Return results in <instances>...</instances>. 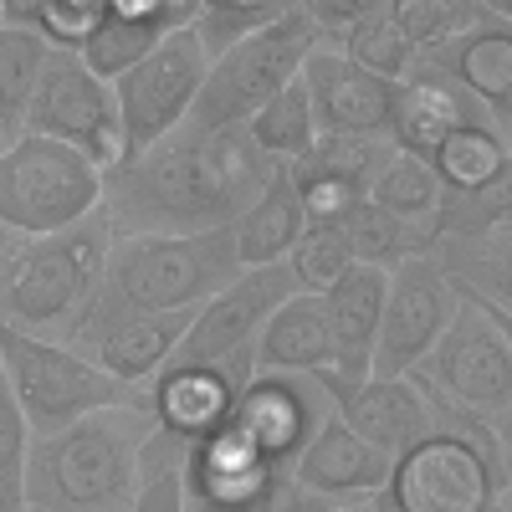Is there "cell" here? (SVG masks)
<instances>
[{
    "mask_svg": "<svg viewBox=\"0 0 512 512\" xmlns=\"http://www.w3.org/2000/svg\"><path fill=\"white\" fill-rule=\"evenodd\" d=\"M272 169L246 128H190L180 123L159 144L128 154L103 175L98 216L108 236H185L231 226L262 195Z\"/></svg>",
    "mask_w": 512,
    "mask_h": 512,
    "instance_id": "obj_1",
    "label": "cell"
},
{
    "mask_svg": "<svg viewBox=\"0 0 512 512\" xmlns=\"http://www.w3.org/2000/svg\"><path fill=\"white\" fill-rule=\"evenodd\" d=\"M149 436L154 415L144 400L93 410L52 436H31L26 502L36 512H128Z\"/></svg>",
    "mask_w": 512,
    "mask_h": 512,
    "instance_id": "obj_2",
    "label": "cell"
},
{
    "mask_svg": "<svg viewBox=\"0 0 512 512\" xmlns=\"http://www.w3.org/2000/svg\"><path fill=\"white\" fill-rule=\"evenodd\" d=\"M241 272L236 231H185V236H113L103 256V282L88 308L108 313H195Z\"/></svg>",
    "mask_w": 512,
    "mask_h": 512,
    "instance_id": "obj_3",
    "label": "cell"
},
{
    "mask_svg": "<svg viewBox=\"0 0 512 512\" xmlns=\"http://www.w3.org/2000/svg\"><path fill=\"white\" fill-rule=\"evenodd\" d=\"M108 241L113 236L103 216L21 241L11 267L0 272V328H21L31 338H57L62 344L103 282Z\"/></svg>",
    "mask_w": 512,
    "mask_h": 512,
    "instance_id": "obj_4",
    "label": "cell"
},
{
    "mask_svg": "<svg viewBox=\"0 0 512 512\" xmlns=\"http://www.w3.org/2000/svg\"><path fill=\"white\" fill-rule=\"evenodd\" d=\"M103 169L47 134H16L0 144V226L16 236H52L98 216Z\"/></svg>",
    "mask_w": 512,
    "mask_h": 512,
    "instance_id": "obj_5",
    "label": "cell"
},
{
    "mask_svg": "<svg viewBox=\"0 0 512 512\" xmlns=\"http://www.w3.org/2000/svg\"><path fill=\"white\" fill-rule=\"evenodd\" d=\"M323 41V31L303 11H282L277 21L256 26L251 36L231 41L210 57L205 82L190 103V128H241L267 98H277L287 82L303 72V57Z\"/></svg>",
    "mask_w": 512,
    "mask_h": 512,
    "instance_id": "obj_6",
    "label": "cell"
},
{
    "mask_svg": "<svg viewBox=\"0 0 512 512\" xmlns=\"http://www.w3.org/2000/svg\"><path fill=\"white\" fill-rule=\"evenodd\" d=\"M0 369L11 379V395H16L26 425H31V436H52V431H67L72 420L93 415V410L144 400V390L113 379L108 369H98L72 344L31 338L21 328H0Z\"/></svg>",
    "mask_w": 512,
    "mask_h": 512,
    "instance_id": "obj_7",
    "label": "cell"
},
{
    "mask_svg": "<svg viewBox=\"0 0 512 512\" xmlns=\"http://www.w3.org/2000/svg\"><path fill=\"white\" fill-rule=\"evenodd\" d=\"M410 379L425 400L512 425V318H497L461 297L451 328L410 369Z\"/></svg>",
    "mask_w": 512,
    "mask_h": 512,
    "instance_id": "obj_8",
    "label": "cell"
},
{
    "mask_svg": "<svg viewBox=\"0 0 512 512\" xmlns=\"http://www.w3.org/2000/svg\"><path fill=\"white\" fill-rule=\"evenodd\" d=\"M185 512H344L338 502L297 487L287 466L267 461L236 425H216L185 446Z\"/></svg>",
    "mask_w": 512,
    "mask_h": 512,
    "instance_id": "obj_9",
    "label": "cell"
},
{
    "mask_svg": "<svg viewBox=\"0 0 512 512\" xmlns=\"http://www.w3.org/2000/svg\"><path fill=\"white\" fill-rule=\"evenodd\" d=\"M502 497H512V466L446 425L405 446L379 492L390 512H492Z\"/></svg>",
    "mask_w": 512,
    "mask_h": 512,
    "instance_id": "obj_10",
    "label": "cell"
},
{
    "mask_svg": "<svg viewBox=\"0 0 512 512\" xmlns=\"http://www.w3.org/2000/svg\"><path fill=\"white\" fill-rule=\"evenodd\" d=\"M21 134L62 139V144L88 154L103 175L128 159L113 82L98 77L72 47H52L47 52V67H41V82H36V98H31V113H26Z\"/></svg>",
    "mask_w": 512,
    "mask_h": 512,
    "instance_id": "obj_11",
    "label": "cell"
},
{
    "mask_svg": "<svg viewBox=\"0 0 512 512\" xmlns=\"http://www.w3.org/2000/svg\"><path fill=\"white\" fill-rule=\"evenodd\" d=\"M205 67H210L205 41L195 36V26H180V31H169L149 57H139L123 77H113L128 154L159 144L164 134H175L190 118V103L205 82Z\"/></svg>",
    "mask_w": 512,
    "mask_h": 512,
    "instance_id": "obj_12",
    "label": "cell"
},
{
    "mask_svg": "<svg viewBox=\"0 0 512 512\" xmlns=\"http://www.w3.org/2000/svg\"><path fill=\"white\" fill-rule=\"evenodd\" d=\"M297 292L287 262L272 267H241L216 297H205L195 308L190 328L180 333L169 364H231V359H251L256 333L262 323Z\"/></svg>",
    "mask_w": 512,
    "mask_h": 512,
    "instance_id": "obj_13",
    "label": "cell"
},
{
    "mask_svg": "<svg viewBox=\"0 0 512 512\" xmlns=\"http://www.w3.org/2000/svg\"><path fill=\"white\" fill-rule=\"evenodd\" d=\"M456 287L431 256H405L400 267H390V287H384V318L374 338L369 374L379 379H405L425 354L436 349V338L456 318Z\"/></svg>",
    "mask_w": 512,
    "mask_h": 512,
    "instance_id": "obj_14",
    "label": "cell"
},
{
    "mask_svg": "<svg viewBox=\"0 0 512 512\" xmlns=\"http://www.w3.org/2000/svg\"><path fill=\"white\" fill-rule=\"evenodd\" d=\"M333 415L328 390L318 374H262L256 369L231 405V425L277 466H292V456L313 441V431Z\"/></svg>",
    "mask_w": 512,
    "mask_h": 512,
    "instance_id": "obj_15",
    "label": "cell"
},
{
    "mask_svg": "<svg viewBox=\"0 0 512 512\" xmlns=\"http://www.w3.org/2000/svg\"><path fill=\"white\" fill-rule=\"evenodd\" d=\"M297 82L308 88L318 134H359V139H390V118H395V98L400 82L379 77L359 62H349L333 41H318V47L303 57V72Z\"/></svg>",
    "mask_w": 512,
    "mask_h": 512,
    "instance_id": "obj_16",
    "label": "cell"
},
{
    "mask_svg": "<svg viewBox=\"0 0 512 512\" xmlns=\"http://www.w3.org/2000/svg\"><path fill=\"white\" fill-rule=\"evenodd\" d=\"M190 318L195 313H108V308H88L62 344L88 354L113 379L144 390V384L169 364V354H175Z\"/></svg>",
    "mask_w": 512,
    "mask_h": 512,
    "instance_id": "obj_17",
    "label": "cell"
},
{
    "mask_svg": "<svg viewBox=\"0 0 512 512\" xmlns=\"http://www.w3.org/2000/svg\"><path fill=\"white\" fill-rule=\"evenodd\" d=\"M415 72L446 77L472 98L502 134H512V21H472L466 31L415 52Z\"/></svg>",
    "mask_w": 512,
    "mask_h": 512,
    "instance_id": "obj_18",
    "label": "cell"
},
{
    "mask_svg": "<svg viewBox=\"0 0 512 512\" xmlns=\"http://www.w3.org/2000/svg\"><path fill=\"white\" fill-rule=\"evenodd\" d=\"M318 384L328 390V405L333 415L349 425V431L359 441H369L374 451L384 456H400L405 446H415L425 431H436V420H431V405H425V395L415 390V379H344V374H333L323 369Z\"/></svg>",
    "mask_w": 512,
    "mask_h": 512,
    "instance_id": "obj_19",
    "label": "cell"
},
{
    "mask_svg": "<svg viewBox=\"0 0 512 512\" xmlns=\"http://www.w3.org/2000/svg\"><path fill=\"white\" fill-rule=\"evenodd\" d=\"M251 374H256L251 359H231V364H164L144 384V405H149L159 431L180 436L190 446V441L210 436L216 425L231 420V405H236L241 384Z\"/></svg>",
    "mask_w": 512,
    "mask_h": 512,
    "instance_id": "obj_20",
    "label": "cell"
},
{
    "mask_svg": "<svg viewBox=\"0 0 512 512\" xmlns=\"http://www.w3.org/2000/svg\"><path fill=\"white\" fill-rule=\"evenodd\" d=\"M390 461L395 456L374 451L338 415H328L313 431V441L292 456L287 472H292L297 487H308V492H318V497H328L338 507H359V502L384 492V482H390Z\"/></svg>",
    "mask_w": 512,
    "mask_h": 512,
    "instance_id": "obj_21",
    "label": "cell"
},
{
    "mask_svg": "<svg viewBox=\"0 0 512 512\" xmlns=\"http://www.w3.org/2000/svg\"><path fill=\"white\" fill-rule=\"evenodd\" d=\"M425 256L446 272L456 297L497 318H512V221H497L472 236H436Z\"/></svg>",
    "mask_w": 512,
    "mask_h": 512,
    "instance_id": "obj_22",
    "label": "cell"
},
{
    "mask_svg": "<svg viewBox=\"0 0 512 512\" xmlns=\"http://www.w3.org/2000/svg\"><path fill=\"white\" fill-rule=\"evenodd\" d=\"M384 287H390V272L354 262L328 292H318L323 313H328V338H333V374L369 379L374 338H379V318H384Z\"/></svg>",
    "mask_w": 512,
    "mask_h": 512,
    "instance_id": "obj_23",
    "label": "cell"
},
{
    "mask_svg": "<svg viewBox=\"0 0 512 512\" xmlns=\"http://www.w3.org/2000/svg\"><path fill=\"white\" fill-rule=\"evenodd\" d=\"M487 118L472 98H466L456 82L446 77H431V72H405L400 77V98H395V118H390V144L400 154H415V159H431V149L461 123H477ZM492 123V118H487Z\"/></svg>",
    "mask_w": 512,
    "mask_h": 512,
    "instance_id": "obj_24",
    "label": "cell"
},
{
    "mask_svg": "<svg viewBox=\"0 0 512 512\" xmlns=\"http://www.w3.org/2000/svg\"><path fill=\"white\" fill-rule=\"evenodd\" d=\"M251 364L262 374H323L333 369V338L318 292H292L256 333Z\"/></svg>",
    "mask_w": 512,
    "mask_h": 512,
    "instance_id": "obj_25",
    "label": "cell"
},
{
    "mask_svg": "<svg viewBox=\"0 0 512 512\" xmlns=\"http://www.w3.org/2000/svg\"><path fill=\"white\" fill-rule=\"evenodd\" d=\"M425 164L436 169L441 195H487V190L512 185V139L497 123L477 118V123L451 128Z\"/></svg>",
    "mask_w": 512,
    "mask_h": 512,
    "instance_id": "obj_26",
    "label": "cell"
},
{
    "mask_svg": "<svg viewBox=\"0 0 512 512\" xmlns=\"http://www.w3.org/2000/svg\"><path fill=\"white\" fill-rule=\"evenodd\" d=\"M308 216H303V200H297L292 190V175L287 164L272 169V180L262 185V195H256L241 216L231 221L236 231V256L241 267H272V262H287L292 241L303 236Z\"/></svg>",
    "mask_w": 512,
    "mask_h": 512,
    "instance_id": "obj_27",
    "label": "cell"
},
{
    "mask_svg": "<svg viewBox=\"0 0 512 512\" xmlns=\"http://www.w3.org/2000/svg\"><path fill=\"white\" fill-rule=\"evenodd\" d=\"M241 128H246V139L256 144V154H262L267 164H297V159H308L313 144H318V118H313L308 88L297 77L277 98H267L262 108H256Z\"/></svg>",
    "mask_w": 512,
    "mask_h": 512,
    "instance_id": "obj_28",
    "label": "cell"
},
{
    "mask_svg": "<svg viewBox=\"0 0 512 512\" xmlns=\"http://www.w3.org/2000/svg\"><path fill=\"white\" fill-rule=\"evenodd\" d=\"M47 52H52V41L41 31L0 21V134L6 139H16L26 128V113H31V98H36L41 67H47Z\"/></svg>",
    "mask_w": 512,
    "mask_h": 512,
    "instance_id": "obj_29",
    "label": "cell"
},
{
    "mask_svg": "<svg viewBox=\"0 0 512 512\" xmlns=\"http://www.w3.org/2000/svg\"><path fill=\"white\" fill-rule=\"evenodd\" d=\"M344 231H349V246H354V262L359 267H379L390 272L400 267L405 256H425L431 251V221H400V216H384L379 205L359 200L349 216H344Z\"/></svg>",
    "mask_w": 512,
    "mask_h": 512,
    "instance_id": "obj_30",
    "label": "cell"
},
{
    "mask_svg": "<svg viewBox=\"0 0 512 512\" xmlns=\"http://www.w3.org/2000/svg\"><path fill=\"white\" fill-rule=\"evenodd\" d=\"M369 205H379L384 216H400V221H431L436 216V205H441V180H436V169L415 159V154H390L384 159V169L374 175Z\"/></svg>",
    "mask_w": 512,
    "mask_h": 512,
    "instance_id": "obj_31",
    "label": "cell"
},
{
    "mask_svg": "<svg viewBox=\"0 0 512 512\" xmlns=\"http://www.w3.org/2000/svg\"><path fill=\"white\" fill-rule=\"evenodd\" d=\"M349 267H354V246H349L344 221H308L287 251V272L297 292H328Z\"/></svg>",
    "mask_w": 512,
    "mask_h": 512,
    "instance_id": "obj_32",
    "label": "cell"
},
{
    "mask_svg": "<svg viewBox=\"0 0 512 512\" xmlns=\"http://www.w3.org/2000/svg\"><path fill=\"white\" fill-rule=\"evenodd\" d=\"M0 16L11 26H31L52 47H82L103 16V0H0Z\"/></svg>",
    "mask_w": 512,
    "mask_h": 512,
    "instance_id": "obj_33",
    "label": "cell"
},
{
    "mask_svg": "<svg viewBox=\"0 0 512 512\" xmlns=\"http://www.w3.org/2000/svg\"><path fill=\"white\" fill-rule=\"evenodd\" d=\"M185 441L154 425V436L144 446V472L139 492L128 502V512H185Z\"/></svg>",
    "mask_w": 512,
    "mask_h": 512,
    "instance_id": "obj_34",
    "label": "cell"
},
{
    "mask_svg": "<svg viewBox=\"0 0 512 512\" xmlns=\"http://www.w3.org/2000/svg\"><path fill=\"white\" fill-rule=\"evenodd\" d=\"M333 47L344 52L349 62H359V67H369L379 77H390V82H400L410 72V62H415V47L400 36V26L390 21V11H374V16L354 21L344 36L333 41Z\"/></svg>",
    "mask_w": 512,
    "mask_h": 512,
    "instance_id": "obj_35",
    "label": "cell"
},
{
    "mask_svg": "<svg viewBox=\"0 0 512 512\" xmlns=\"http://www.w3.org/2000/svg\"><path fill=\"white\" fill-rule=\"evenodd\" d=\"M282 11H292V0H195L190 26H195V36L205 41V52L216 57V52L231 47V41L251 36L256 26L277 21Z\"/></svg>",
    "mask_w": 512,
    "mask_h": 512,
    "instance_id": "obj_36",
    "label": "cell"
},
{
    "mask_svg": "<svg viewBox=\"0 0 512 512\" xmlns=\"http://www.w3.org/2000/svg\"><path fill=\"white\" fill-rule=\"evenodd\" d=\"M26 456H31V425H26L16 395H11L6 369H0V512H31Z\"/></svg>",
    "mask_w": 512,
    "mask_h": 512,
    "instance_id": "obj_37",
    "label": "cell"
},
{
    "mask_svg": "<svg viewBox=\"0 0 512 512\" xmlns=\"http://www.w3.org/2000/svg\"><path fill=\"white\" fill-rule=\"evenodd\" d=\"M384 11H390V21L400 26V36L410 41L415 52L436 47V41L466 31L472 21H482V11L461 6V0H390Z\"/></svg>",
    "mask_w": 512,
    "mask_h": 512,
    "instance_id": "obj_38",
    "label": "cell"
},
{
    "mask_svg": "<svg viewBox=\"0 0 512 512\" xmlns=\"http://www.w3.org/2000/svg\"><path fill=\"white\" fill-rule=\"evenodd\" d=\"M297 11H303L318 31H323V41H338L354 21H364V16H374V11H384L390 0H292Z\"/></svg>",
    "mask_w": 512,
    "mask_h": 512,
    "instance_id": "obj_39",
    "label": "cell"
},
{
    "mask_svg": "<svg viewBox=\"0 0 512 512\" xmlns=\"http://www.w3.org/2000/svg\"><path fill=\"white\" fill-rule=\"evenodd\" d=\"M103 16L128 21H164V26H190L195 0H103Z\"/></svg>",
    "mask_w": 512,
    "mask_h": 512,
    "instance_id": "obj_40",
    "label": "cell"
},
{
    "mask_svg": "<svg viewBox=\"0 0 512 512\" xmlns=\"http://www.w3.org/2000/svg\"><path fill=\"white\" fill-rule=\"evenodd\" d=\"M21 241H26V236H16L11 226H0V272H6V267H11V256L21 251Z\"/></svg>",
    "mask_w": 512,
    "mask_h": 512,
    "instance_id": "obj_41",
    "label": "cell"
},
{
    "mask_svg": "<svg viewBox=\"0 0 512 512\" xmlns=\"http://www.w3.org/2000/svg\"><path fill=\"white\" fill-rule=\"evenodd\" d=\"M482 6V16H492V21H512V0H477Z\"/></svg>",
    "mask_w": 512,
    "mask_h": 512,
    "instance_id": "obj_42",
    "label": "cell"
},
{
    "mask_svg": "<svg viewBox=\"0 0 512 512\" xmlns=\"http://www.w3.org/2000/svg\"><path fill=\"white\" fill-rule=\"evenodd\" d=\"M344 512H374V497H369V502H359V507H344Z\"/></svg>",
    "mask_w": 512,
    "mask_h": 512,
    "instance_id": "obj_43",
    "label": "cell"
},
{
    "mask_svg": "<svg viewBox=\"0 0 512 512\" xmlns=\"http://www.w3.org/2000/svg\"><path fill=\"white\" fill-rule=\"evenodd\" d=\"M461 6H472V11H482V6H477V0H461Z\"/></svg>",
    "mask_w": 512,
    "mask_h": 512,
    "instance_id": "obj_44",
    "label": "cell"
},
{
    "mask_svg": "<svg viewBox=\"0 0 512 512\" xmlns=\"http://www.w3.org/2000/svg\"><path fill=\"white\" fill-rule=\"evenodd\" d=\"M0 144H6V134H0Z\"/></svg>",
    "mask_w": 512,
    "mask_h": 512,
    "instance_id": "obj_45",
    "label": "cell"
},
{
    "mask_svg": "<svg viewBox=\"0 0 512 512\" xmlns=\"http://www.w3.org/2000/svg\"><path fill=\"white\" fill-rule=\"evenodd\" d=\"M0 21H6V16H0Z\"/></svg>",
    "mask_w": 512,
    "mask_h": 512,
    "instance_id": "obj_46",
    "label": "cell"
},
{
    "mask_svg": "<svg viewBox=\"0 0 512 512\" xmlns=\"http://www.w3.org/2000/svg\"><path fill=\"white\" fill-rule=\"evenodd\" d=\"M31 512H36V507H31Z\"/></svg>",
    "mask_w": 512,
    "mask_h": 512,
    "instance_id": "obj_47",
    "label": "cell"
}]
</instances>
